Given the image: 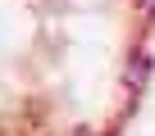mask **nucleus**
I'll list each match as a JSON object with an SVG mask.
<instances>
[{"instance_id":"obj_3","label":"nucleus","mask_w":155,"mask_h":136,"mask_svg":"<svg viewBox=\"0 0 155 136\" xmlns=\"http://www.w3.org/2000/svg\"><path fill=\"white\" fill-rule=\"evenodd\" d=\"M73 136H91V131H73Z\"/></svg>"},{"instance_id":"obj_1","label":"nucleus","mask_w":155,"mask_h":136,"mask_svg":"<svg viewBox=\"0 0 155 136\" xmlns=\"http://www.w3.org/2000/svg\"><path fill=\"white\" fill-rule=\"evenodd\" d=\"M146 68H150V59L141 54V59H137V68H132V73H128V77H132V86H141V77H146Z\"/></svg>"},{"instance_id":"obj_2","label":"nucleus","mask_w":155,"mask_h":136,"mask_svg":"<svg viewBox=\"0 0 155 136\" xmlns=\"http://www.w3.org/2000/svg\"><path fill=\"white\" fill-rule=\"evenodd\" d=\"M141 14H146V18L155 23V0H141Z\"/></svg>"}]
</instances>
